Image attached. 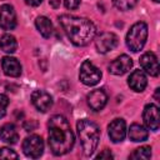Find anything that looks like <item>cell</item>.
<instances>
[{
  "label": "cell",
  "instance_id": "15",
  "mask_svg": "<svg viewBox=\"0 0 160 160\" xmlns=\"http://www.w3.org/2000/svg\"><path fill=\"white\" fill-rule=\"evenodd\" d=\"M128 85L136 92H141L145 90L148 85V79L141 70H134L128 78Z\"/></svg>",
  "mask_w": 160,
  "mask_h": 160
},
{
  "label": "cell",
  "instance_id": "11",
  "mask_svg": "<svg viewBox=\"0 0 160 160\" xmlns=\"http://www.w3.org/2000/svg\"><path fill=\"white\" fill-rule=\"evenodd\" d=\"M132 68V59L125 54L118 56L109 65V71L114 75H124Z\"/></svg>",
  "mask_w": 160,
  "mask_h": 160
},
{
  "label": "cell",
  "instance_id": "14",
  "mask_svg": "<svg viewBox=\"0 0 160 160\" xmlns=\"http://www.w3.org/2000/svg\"><path fill=\"white\" fill-rule=\"evenodd\" d=\"M88 104L89 106L94 110V111H99L101 110L106 102H108V95L102 89H96L92 90L89 95H88Z\"/></svg>",
  "mask_w": 160,
  "mask_h": 160
},
{
  "label": "cell",
  "instance_id": "28",
  "mask_svg": "<svg viewBox=\"0 0 160 160\" xmlns=\"http://www.w3.org/2000/svg\"><path fill=\"white\" fill-rule=\"evenodd\" d=\"M25 2L30 6H39L42 2V0H25Z\"/></svg>",
  "mask_w": 160,
  "mask_h": 160
},
{
  "label": "cell",
  "instance_id": "4",
  "mask_svg": "<svg viewBox=\"0 0 160 160\" xmlns=\"http://www.w3.org/2000/svg\"><path fill=\"white\" fill-rule=\"evenodd\" d=\"M146 39H148V25L144 21H138L130 28L126 35V45L131 51L138 52L144 48Z\"/></svg>",
  "mask_w": 160,
  "mask_h": 160
},
{
  "label": "cell",
  "instance_id": "30",
  "mask_svg": "<svg viewBox=\"0 0 160 160\" xmlns=\"http://www.w3.org/2000/svg\"><path fill=\"white\" fill-rule=\"evenodd\" d=\"M159 92H160V89H159V88H158V89H156V90H155V95H154V96H155V99H156V100H159V99H160V96H159Z\"/></svg>",
  "mask_w": 160,
  "mask_h": 160
},
{
  "label": "cell",
  "instance_id": "21",
  "mask_svg": "<svg viewBox=\"0 0 160 160\" xmlns=\"http://www.w3.org/2000/svg\"><path fill=\"white\" fill-rule=\"evenodd\" d=\"M131 159L135 160H148L151 158V148L150 146H141L135 149V151L130 155Z\"/></svg>",
  "mask_w": 160,
  "mask_h": 160
},
{
  "label": "cell",
  "instance_id": "16",
  "mask_svg": "<svg viewBox=\"0 0 160 160\" xmlns=\"http://www.w3.org/2000/svg\"><path fill=\"white\" fill-rule=\"evenodd\" d=\"M1 66L4 70V74L11 78H18L21 74V65L20 62L11 56H4L1 60Z\"/></svg>",
  "mask_w": 160,
  "mask_h": 160
},
{
  "label": "cell",
  "instance_id": "8",
  "mask_svg": "<svg viewBox=\"0 0 160 160\" xmlns=\"http://www.w3.org/2000/svg\"><path fill=\"white\" fill-rule=\"evenodd\" d=\"M142 119H144V124L146 125L148 129L156 131L159 130L160 126V112H159V108L155 104H148L144 109L142 112Z\"/></svg>",
  "mask_w": 160,
  "mask_h": 160
},
{
  "label": "cell",
  "instance_id": "3",
  "mask_svg": "<svg viewBox=\"0 0 160 160\" xmlns=\"http://www.w3.org/2000/svg\"><path fill=\"white\" fill-rule=\"evenodd\" d=\"M76 130H78V135L81 142L84 154L86 156L92 155L100 140L99 126L89 119H81L76 124Z\"/></svg>",
  "mask_w": 160,
  "mask_h": 160
},
{
  "label": "cell",
  "instance_id": "29",
  "mask_svg": "<svg viewBox=\"0 0 160 160\" xmlns=\"http://www.w3.org/2000/svg\"><path fill=\"white\" fill-rule=\"evenodd\" d=\"M50 5L54 6V8H58L60 5V1L59 0H50Z\"/></svg>",
  "mask_w": 160,
  "mask_h": 160
},
{
  "label": "cell",
  "instance_id": "12",
  "mask_svg": "<svg viewBox=\"0 0 160 160\" xmlns=\"http://www.w3.org/2000/svg\"><path fill=\"white\" fill-rule=\"evenodd\" d=\"M108 131L112 142H121L126 136V124L122 119H114L109 124Z\"/></svg>",
  "mask_w": 160,
  "mask_h": 160
},
{
  "label": "cell",
  "instance_id": "31",
  "mask_svg": "<svg viewBox=\"0 0 160 160\" xmlns=\"http://www.w3.org/2000/svg\"><path fill=\"white\" fill-rule=\"evenodd\" d=\"M152 1H154V2H159L160 0H152Z\"/></svg>",
  "mask_w": 160,
  "mask_h": 160
},
{
  "label": "cell",
  "instance_id": "10",
  "mask_svg": "<svg viewBox=\"0 0 160 160\" xmlns=\"http://www.w3.org/2000/svg\"><path fill=\"white\" fill-rule=\"evenodd\" d=\"M31 102L39 111L46 112L52 106V98L44 90H35L31 94Z\"/></svg>",
  "mask_w": 160,
  "mask_h": 160
},
{
  "label": "cell",
  "instance_id": "6",
  "mask_svg": "<svg viewBox=\"0 0 160 160\" xmlns=\"http://www.w3.org/2000/svg\"><path fill=\"white\" fill-rule=\"evenodd\" d=\"M22 151L28 158L38 159L44 152V141L38 135H30L22 141Z\"/></svg>",
  "mask_w": 160,
  "mask_h": 160
},
{
  "label": "cell",
  "instance_id": "25",
  "mask_svg": "<svg viewBox=\"0 0 160 160\" xmlns=\"http://www.w3.org/2000/svg\"><path fill=\"white\" fill-rule=\"evenodd\" d=\"M64 5L69 10H75L80 5V0H64Z\"/></svg>",
  "mask_w": 160,
  "mask_h": 160
},
{
  "label": "cell",
  "instance_id": "5",
  "mask_svg": "<svg viewBox=\"0 0 160 160\" xmlns=\"http://www.w3.org/2000/svg\"><path fill=\"white\" fill-rule=\"evenodd\" d=\"M79 79L84 85L94 86L101 79V71L89 60H85L80 66Z\"/></svg>",
  "mask_w": 160,
  "mask_h": 160
},
{
  "label": "cell",
  "instance_id": "27",
  "mask_svg": "<svg viewBox=\"0 0 160 160\" xmlns=\"http://www.w3.org/2000/svg\"><path fill=\"white\" fill-rule=\"evenodd\" d=\"M111 158H112V154L110 152V150H104L98 155V159H111Z\"/></svg>",
  "mask_w": 160,
  "mask_h": 160
},
{
  "label": "cell",
  "instance_id": "13",
  "mask_svg": "<svg viewBox=\"0 0 160 160\" xmlns=\"http://www.w3.org/2000/svg\"><path fill=\"white\" fill-rule=\"evenodd\" d=\"M140 65H141L142 70H145L149 75H151V76L159 75V62H158V58L154 52L149 51V52L142 54V56L140 58Z\"/></svg>",
  "mask_w": 160,
  "mask_h": 160
},
{
  "label": "cell",
  "instance_id": "20",
  "mask_svg": "<svg viewBox=\"0 0 160 160\" xmlns=\"http://www.w3.org/2000/svg\"><path fill=\"white\" fill-rule=\"evenodd\" d=\"M16 48H18V42H16V40H15V38L12 35L5 34V35L1 36V39H0V49L2 51L8 52V54H12V52H15Z\"/></svg>",
  "mask_w": 160,
  "mask_h": 160
},
{
  "label": "cell",
  "instance_id": "24",
  "mask_svg": "<svg viewBox=\"0 0 160 160\" xmlns=\"http://www.w3.org/2000/svg\"><path fill=\"white\" fill-rule=\"evenodd\" d=\"M8 105H9V99H8V96L4 95V94H0V119L5 116Z\"/></svg>",
  "mask_w": 160,
  "mask_h": 160
},
{
  "label": "cell",
  "instance_id": "2",
  "mask_svg": "<svg viewBox=\"0 0 160 160\" xmlns=\"http://www.w3.org/2000/svg\"><path fill=\"white\" fill-rule=\"evenodd\" d=\"M59 22L61 24L69 40L76 46L88 45L96 35V28L94 22L86 18L64 14L59 16Z\"/></svg>",
  "mask_w": 160,
  "mask_h": 160
},
{
  "label": "cell",
  "instance_id": "7",
  "mask_svg": "<svg viewBox=\"0 0 160 160\" xmlns=\"http://www.w3.org/2000/svg\"><path fill=\"white\" fill-rule=\"evenodd\" d=\"M118 36L114 32H101L95 40V48L100 54H106L118 46Z\"/></svg>",
  "mask_w": 160,
  "mask_h": 160
},
{
  "label": "cell",
  "instance_id": "9",
  "mask_svg": "<svg viewBox=\"0 0 160 160\" xmlns=\"http://www.w3.org/2000/svg\"><path fill=\"white\" fill-rule=\"evenodd\" d=\"M16 26V14L11 5L4 4L0 6V28L12 30Z\"/></svg>",
  "mask_w": 160,
  "mask_h": 160
},
{
  "label": "cell",
  "instance_id": "26",
  "mask_svg": "<svg viewBox=\"0 0 160 160\" xmlns=\"http://www.w3.org/2000/svg\"><path fill=\"white\" fill-rule=\"evenodd\" d=\"M36 126H38V122L34 121V120H30V121H28V122L24 124V129L26 131H32V130L36 129Z\"/></svg>",
  "mask_w": 160,
  "mask_h": 160
},
{
  "label": "cell",
  "instance_id": "1",
  "mask_svg": "<svg viewBox=\"0 0 160 160\" xmlns=\"http://www.w3.org/2000/svg\"><path fill=\"white\" fill-rule=\"evenodd\" d=\"M49 129V146L54 155H64L69 152L75 142V136L71 131L70 124L62 115H54L48 122Z\"/></svg>",
  "mask_w": 160,
  "mask_h": 160
},
{
  "label": "cell",
  "instance_id": "22",
  "mask_svg": "<svg viewBox=\"0 0 160 160\" xmlns=\"http://www.w3.org/2000/svg\"><path fill=\"white\" fill-rule=\"evenodd\" d=\"M139 0H112V4L115 5V8H118L121 11H126L132 9Z\"/></svg>",
  "mask_w": 160,
  "mask_h": 160
},
{
  "label": "cell",
  "instance_id": "18",
  "mask_svg": "<svg viewBox=\"0 0 160 160\" xmlns=\"http://www.w3.org/2000/svg\"><path fill=\"white\" fill-rule=\"evenodd\" d=\"M148 136H149L148 130L140 124H132L129 129V138H130V140H132L135 142L145 141L148 139Z\"/></svg>",
  "mask_w": 160,
  "mask_h": 160
},
{
  "label": "cell",
  "instance_id": "19",
  "mask_svg": "<svg viewBox=\"0 0 160 160\" xmlns=\"http://www.w3.org/2000/svg\"><path fill=\"white\" fill-rule=\"evenodd\" d=\"M35 25L36 29L39 30V32L44 36V38H50L52 34V24L51 21L46 18V16H38L35 20Z\"/></svg>",
  "mask_w": 160,
  "mask_h": 160
},
{
  "label": "cell",
  "instance_id": "23",
  "mask_svg": "<svg viewBox=\"0 0 160 160\" xmlns=\"http://www.w3.org/2000/svg\"><path fill=\"white\" fill-rule=\"evenodd\" d=\"M0 158L1 159H18L19 155L11 150L10 148H1L0 149Z\"/></svg>",
  "mask_w": 160,
  "mask_h": 160
},
{
  "label": "cell",
  "instance_id": "17",
  "mask_svg": "<svg viewBox=\"0 0 160 160\" xmlns=\"http://www.w3.org/2000/svg\"><path fill=\"white\" fill-rule=\"evenodd\" d=\"M0 139L8 144H15L19 140V132L14 124L9 122L1 126L0 129Z\"/></svg>",
  "mask_w": 160,
  "mask_h": 160
}]
</instances>
